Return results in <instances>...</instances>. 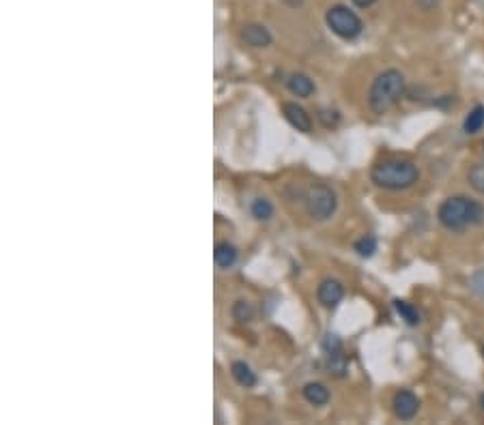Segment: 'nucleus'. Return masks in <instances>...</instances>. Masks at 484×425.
<instances>
[{
  "mask_svg": "<svg viewBox=\"0 0 484 425\" xmlns=\"http://www.w3.org/2000/svg\"><path fill=\"white\" fill-rule=\"evenodd\" d=\"M323 352H325V363L329 374H334L336 378H342L347 374V357H344V350H342V342L338 335L329 333L323 339Z\"/></svg>",
  "mask_w": 484,
  "mask_h": 425,
  "instance_id": "obj_6",
  "label": "nucleus"
},
{
  "mask_svg": "<svg viewBox=\"0 0 484 425\" xmlns=\"http://www.w3.org/2000/svg\"><path fill=\"white\" fill-rule=\"evenodd\" d=\"M325 22H327V28H329L334 34H338L340 39H347V41L360 37V34H362V28H364L360 15H358L355 11H351L349 7H344V5L332 7V9L325 13Z\"/></svg>",
  "mask_w": 484,
  "mask_h": 425,
  "instance_id": "obj_4",
  "label": "nucleus"
},
{
  "mask_svg": "<svg viewBox=\"0 0 484 425\" xmlns=\"http://www.w3.org/2000/svg\"><path fill=\"white\" fill-rule=\"evenodd\" d=\"M250 210H252V217L259 220V222H269V220L273 217V206H271V202L265 200V198H256V200L252 202Z\"/></svg>",
  "mask_w": 484,
  "mask_h": 425,
  "instance_id": "obj_17",
  "label": "nucleus"
},
{
  "mask_svg": "<svg viewBox=\"0 0 484 425\" xmlns=\"http://www.w3.org/2000/svg\"><path fill=\"white\" fill-rule=\"evenodd\" d=\"M233 316H235V321L239 323H250L252 321V316H254V309L248 301H237L233 305Z\"/></svg>",
  "mask_w": 484,
  "mask_h": 425,
  "instance_id": "obj_19",
  "label": "nucleus"
},
{
  "mask_svg": "<svg viewBox=\"0 0 484 425\" xmlns=\"http://www.w3.org/2000/svg\"><path fill=\"white\" fill-rule=\"evenodd\" d=\"M471 290L480 297H484V271L476 273L473 279H471Z\"/></svg>",
  "mask_w": 484,
  "mask_h": 425,
  "instance_id": "obj_22",
  "label": "nucleus"
},
{
  "mask_svg": "<svg viewBox=\"0 0 484 425\" xmlns=\"http://www.w3.org/2000/svg\"><path fill=\"white\" fill-rule=\"evenodd\" d=\"M301 393H303V400L313 406H325L329 402V389L321 382H308L301 389Z\"/></svg>",
  "mask_w": 484,
  "mask_h": 425,
  "instance_id": "obj_11",
  "label": "nucleus"
},
{
  "mask_svg": "<svg viewBox=\"0 0 484 425\" xmlns=\"http://www.w3.org/2000/svg\"><path fill=\"white\" fill-rule=\"evenodd\" d=\"M355 252H358L362 258H370V256L377 252V236L366 234V236H362L360 241H355Z\"/></svg>",
  "mask_w": 484,
  "mask_h": 425,
  "instance_id": "obj_18",
  "label": "nucleus"
},
{
  "mask_svg": "<svg viewBox=\"0 0 484 425\" xmlns=\"http://www.w3.org/2000/svg\"><path fill=\"white\" fill-rule=\"evenodd\" d=\"M484 127V105H476V108L467 114L463 129L465 133H478Z\"/></svg>",
  "mask_w": 484,
  "mask_h": 425,
  "instance_id": "obj_16",
  "label": "nucleus"
},
{
  "mask_svg": "<svg viewBox=\"0 0 484 425\" xmlns=\"http://www.w3.org/2000/svg\"><path fill=\"white\" fill-rule=\"evenodd\" d=\"M394 309L398 311V316L403 318V321H405L409 327H418V325L422 323L420 311H418L416 307H413L411 303L403 301V299H396V301H394Z\"/></svg>",
  "mask_w": 484,
  "mask_h": 425,
  "instance_id": "obj_15",
  "label": "nucleus"
},
{
  "mask_svg": "<svg viewBox=\"0 0 484 425\" xmlns=\"http://www.w3.org/2000/svg\"><path fill=\"white\" fill-rule=\"evenodd\" d=\"M282 112H284V119L289 121V125L295 127L297 131H301V133H310V131H313V119H310V114L301 108V105H297V103H284L282 105Z\"/></svg>",
  "mask_w": 484,
  "mask_h": 425,
  "instance_id": "obj_8",
  "label": "nucleus"
},
{
  "mask_svg": "<svg viewBox=\"0 0 484 425\" xmlns=\"http://www.w3.org/2000/svg\"><path fill=\"white\" fill-rule=\"evenodd\" d=\"M416 3H418V7L431 11V9H435V7L439 5V0H416Z\"/></svg>",
  "mask_w": 484,
  "mask_h": 425,
  "instance_id": "obj_23",
  "label": "nucleus"
},
{
  "mask_svg": "<svg viewBox=\"0 0 484 425\" xmlns=\"http://www.w3.org/2000/svg\"><path fill=\"white\" fill-rule=\"evenodd\" d=\"M374 3H377V0H353V5L360 7V9H368V7H372Z\"/></svg>",
  "mask_w": 484,
  "mask_h": 425,
  "instance_id": "obj_24",
  "label": "nucleus"
},
{
  "mask_svg": "<svg viewBox=\"0 0 484 425\" xmlns=\"http://www.w3.org/2000/svg\"><path fill=\"white\" fill-rule=\"evenodd\" d=\"M306 206H308L310 217L317 222H325L336 212L338 200H336V194L327 185H315V187H310L306 196Z\"/></svg>",
  "mask_w": 484,
  "mask_h": 425,
  "instance_id": "obj_5",
  "label": "nucleus"
},
{
  "mask_svg": "<svg viewBox=\"0 0 484 425\" xmlns=\"http://www.w3.org/2000/svg\"><path fill=\"white\" fill-rule=\"evenodd\" d=\"M241 39H244L252 48H267L273 41L271 32L265 26H261V24H248V26H244V30H241Z\"/></svg>",
  "mask_w": 484,
  "mask_h": 425,
  "instance_id": "obj_10",
  "label": "nucleus"
},
{
  "mask_svg": "<svg viewBox=\"0 0 484 425\" xmlns=\"http://www.w3.org/2000/svg\"><path fill=\"white\" fill-rule=\"evenodd\" d=\"M319 121H321L327 129H332V127H336V125H338L340 114H338L336 110H321V112H319Z\"/></svg>",
  "mask_w": 484,
  "mask_h": 425,
  "instance_id": "obj_21",
  "label": "nucleus"
},
{
  "mask_svg": "<svg viewBox=\"0 0 484 425\" xmlns=\"http://www.w3.org/2000/svg\"><path fill=\"white\" fill-rule=\"evenodd\" d=\"M230 374H233V378H235L237 384L246 386V389H250V386L256 384V374H254L252 367H250L248 363H244V361H235V363L230 365Z\"/></svg>",
  "mask_w": 484,
  "mask_h": 425,
  "instance_id": "obj_12",
  "label": "nucleus"
},
{
  "mask_svg": "<svg viewBox=\"0 0 484 425\" xmlns=\"http://www.w3.org/2000/svg\"><path fill=\"white\" fill-rule=\"evenodd\" d=\"M482 410H484V396H482Z\"/></svg>",
  "mask_w": 484,
  "mask_h": 425,
  "instance_id": "obj_25",
  "label": "nucleus"
},
{
  "mask_svg": "<svg viewBox=\"0 0 484 425\" xmlns=\"http://www.w3.org/2000/svg\"><path fill=\"white\" fill-rule=\"evenodd\" d=\"M482 357H484V346H482Z\"/></svg>",
  "mask_w": 484,
  "mask_h": 425,
  "instance_id": "obj_26",
  "label": "nucleus"
},
{
  "mask_svg": "<svg viewBox=\"0 0 484 425\" xmlns=\"http://www.w3.org/2000/svg\"><path fill=\"white\" fill-rule=\"evenodd\" d=\"M289 90L293 95L306 99V97H310V95L315 93V82L310 80L308 76H303V74H295V76L289 78Z\"/></svg>",
  "mask_w": 484,
  "mask_h": 425,
  "instance_id": "obj_14",
  "label": "nucleus"
},
{
  "mask_svg": "<svg viewBox=\"0 0 484 425\" xmlns=\"http://www.w3.org/2000/svg\"><path fill=\"white\" fill-rule=\"evenodd\" d=\"M469 183L476 191L484 194V166H473L469 170Z\"/></svg>",
  "mask_w": 484,
  "mask_h": 425,
  "instance_id": "obj_20",
  "label": "nucleus"
},
{
  "mask_svg": "<svg viewBox=\"0 0 484 425\" xmlns=\"http://www.w3.org/2000/svg\"><path fill=\"white\" fill-rule=\"evenodd\" d=\"M370 179L377 187L390 189V191H400L409 189L420 181V170L416 163L411 161H400V159H390L377 163L370 172Z\"/></svg>",
  "mask_w": 484,
  "mask_h": 425,
  "instance_id": "obj_2",
  "label": "nucleus"
},
{
  "mask_svg": "<svg viewBox=\"0 0 484 425\" xmlns=\"http://www.w3.org/2000/svg\"><path fill=\"white\" fill-rule=\"evenodd\" d=\"M214 258H216V264L220 269H230L235 262H237V250H235V245L230 243H218L216 245V252H214Z\"/></svg>",
  "mask_w": 484,
  "mask_h": 425,
  "instance_id": "obj_13",
  "label": "nucleus"
},
{
  "mask_svg": "<svg viewBox=\"0 0 484 425\" xmlns=\"http://www.w3.org/2000/svg\"><path fill=\"white\" fill-rule=\"evenodd\" d=\"M342 297H344V290H342V286H340V281H336V279H325V281H321V286H319V290H317V299H319V303H321L323 307L334 309V307L342 301Z\"/></svg>",
  "mask_w": 484,
  "mask_h": 425,
  "instance_id": "obj_9",
  "label": "nucleus"
},
{
  "mask_svg": "<svg viewBox=\"0 0 484 425\" xmlns=\"http://www.w3.org/2000/svg\"><path fill=\"white\" fill-rule=\"evenodd\" d=\"M405 95V76L398 69H386L384 74H379L370 86L368 103L374 114H386L400 101Z\"/></svg>",
  "mask_w": 484,
  "mask_h": 425,
  "instance_id": "obj_3",
  "label": "nucleus"
},
{
  "mask_svg": "<svg viewBox=\"0 0 484 425\" xmlns=\"http://www.w3.org/2000/svg\"><path fill=\"white\" fill-rule=\"evenodd\" d=\"M392 408L400 421H411L420 410V400L416 398V393H411L409 389H400L392 400Z\"/></svg>",
  "mask_w": 484,
  "mask_h": 425,
  "instance_id": "obj_7",
  "label": "nucleus"
},
{
  "mask_svg": "<svg viewBox=\"0 0 484 425\" xmlns=\"http://www.w3.org/2000/svg\"><path fill=\"white\" fill-rule=\"evenodd\" d=\"M437 220L445 230L461 232L469 226H482L484 224V204L465 196L447 198L441 202L437 210Z\"/></svg>",
  "mask_w": 484,
  "mask_h": 425,
  "instance_id": "obj_1",
  "label": "nucleus"
}]
</instances>
